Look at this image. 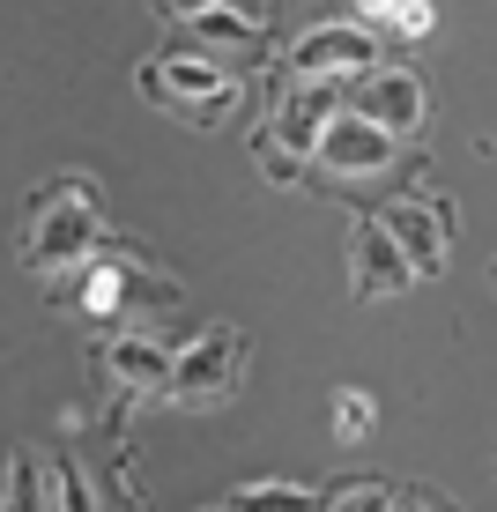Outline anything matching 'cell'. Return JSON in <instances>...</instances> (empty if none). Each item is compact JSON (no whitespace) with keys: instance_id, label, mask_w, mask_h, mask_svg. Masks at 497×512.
I'll return each mask as SVG.
<instances>
[{"instance_id":"1","label":"cell","mask_w":497,"mask_h":512,"mask_svg":"<svg viewBox=\"0 0 497 512\" xmlns=\"http://www.w3.org/2000/svg\"><path fill=\"white\" fill-rule=\"evenodd\" d=\"M90 245H97V201H90V186H60V193H45L38 223H30V245H23L30 268L60 275V268H75Z\"/></svg>"},{"instance_id":"2","label":"cell","mask_w":497,"mask_h":512,"mask_svg":"<svg viewBox=\"0 0 497 512\" xmlns=\"http://www.w3.org/2000/svg\"><path fill=\"white\" fill-rule=\"evenodd\" d=\"M312 156L334 171V179H379V171L394 164V134H386L379 119H364L357 104H342V112L327 119V134H319Z\"/></svg>"},{"instance_id":"3","label":"cell","mask_w":497,"mask_h":512,"mask_svg":"<svg viewBox=\"0 0 497 512\" xmlns=\"http://www.w3.org/2000/svg\"><path fill=\"white\" fill-rule=\"evenodd\" d=\"M371 60H379V38L364 23H319L290 45V67L319 82H357V75H371Z\"/></svg>"},{"instance_id":"4","label":"cell","mask_w":497,"mask_h":512,"mask_svg":"<svg viewBox=\"0 0 497 512\" xmlns=\"http://www.w3.org/2000/svg\"><path fill=\"white\" fill-rule=\"evenodd\" d=\"M238 357H245L238 334H230V327H208L201 342L179 357V372H171V394H179L186 409H216V401L230 394V379H238Z\"/></svg>"},{"instance_id":"5","label":"cell","mask_w":497,"mask_h":512,"mask_svg":"<svg viewBox=\"0 0 497 512\" xmlns=\"http://www.w3.org/2000/svg\"><path fill=\"white\" fill-rule=\"evenodd\" d=\"M141 90H149V97H171V112L186 104L193 119H216V104L230 97V82H223V67L193 60V52H171V60L141 67Z\"/></svg>"},{"instance_id":"6","label":"cell","mask_w":497,"mask_h":512,"mask_svg":"<svg viewBox=\"0 0 497 512\" xmlns=\"http://www.w3.org/2000/svg\"><path fill=\"white\" fill-rule=\"evenodd\" d=\"M349 260H357V290L364 297H401L408 282H416V260H408V245L386 231V216L357 231V253Z\"/></svg>"},{"instance_id":"7","label":"cell","mask_w":497,"mask_h":512,"mask_svg":"<svg viewBox=\"0 0 497 512\" xmlns=\"http://www.w3.org/2000/svg\"><path fill=\"white\" fill-rule=\"evenodd\" d=\"M334 112H342V90H334V82H319V75H297V90L282 97V112H275V134L290 141V149L312 156Z\"/></svg>"},{"instance_id":"8","label":"cell","mask_w":497,"mask_h":512,"mask_svg":"<svg viewBox=\"0 0 497 512\" xmlns=\"http://www.w3.org/2000/svg\"><path fill=\"white\" fill-rule=\"evenodd\" d=\"M386 231H394V238L408 245L416 275H438V268H446V253H453L446 208H431V201H394V208H386Z\"/></svg>"},{"instance_id":"9","label":"cell","mask_w":497,"mask_h":512,"mask_svg":"<svg viewBox=\"0 0 497 512\" xmlns=\"http://www.w3.org/2000/svg\"><path fill=\"white\" fill-rule=\"evenodd\" d=\"M357 112H364V119H379L386 134H416V127H423V112H431V97H423V82H416V75H364Z\"/></svg>"},{"instance_id":"10","label":"cell","mask_w":497,"mask_h":512,"mask_svg":"<svg viewBox=\"0 0 497 512\" xmlns=\"http://www.w3.org/2000/svg\"><path fill=\"white\" fill-rule=\"evenodd\" d=\"M171 372H179V357L156 334H119L112 342V379L134 386V394H171Z\"/></svg>"},{"instance_id":"11","label":"cell","mask_w":497,"mask_h":512,"mask_svg":"<svg viewBox=\"0 0 497 512\" xmlns=\"http://www.w3.org/2000/svg\"><path fill=\"white\" fill-rule=\"evenodd\" d=\"M186 23L201 30L208 45H253V38H260V23H253L245 8H230V0H223V8H201V15H186Z\"/></svg>"},{"instance_id":"12","label":"cell","mask_w":497,"mask_h":512,"mask_svg":"<svg viewBox=\"0 0 497 512\" xmlns=\"http://www.w3.org/2000/svg\"><path fill=\"white\" fill-rule=\"evenodd\" d=\"M319 505L327 512H386V505H401V490H386V483H334V490H319Z\"/></svg>"},{"instance_id":"13","label":"cell","mask_w":497,"mask_h":512,"mask_svg":"<svg viewBox=\"0 0 497 512\" xmlns=\"http://www.w3.org/2000/svg\"><path fill=\"white\" fill-rule=\"evenodd\" d=\"M223 505H245V512H260V505H319L305 483H245V490H230Z\"/></svg>"},{"instance_id":"14","label":"cell","mask_w":497,"mask_h":512,"mask_svg":"<svg viewBox=\"0 0 497 512\" xmlns=\"http://www.w3.org/2000/svg\"><path fill=\"white\" fill-rule=\"evenodd\" d=\"M127 297H134V275L127 268H97L90 290H82V305H90V312H119Z\"/></svg>"},{"instance_id":"15","label":"cell","mask_w":497,"mask_h":512,"mask_svg":"<svg viewBox=\"0 0 497 512\" xmlns=\"http://www.w3.org/2000/svg\"><path fill=\"white\" fill-rule=\"evenodd\" d=\"M8 505H15V512L45 505V483H38V453H15V483H8Z\"/></svg>"},{"instance_id":"16","label":"cell","mask_w":497,"mask_h":512,"mask_svg":"<svg viewBox=\"0 0 497 512\" xmlns=\"http://www.w3.org/2000/svg\"><path fill=\"white\" fill-rule=\"evenodd\" d=\"M297 156H305V149H290V141H282V134H260V164H268V179H275V186H290L297 171H305V164H297Z\"/></svg>"},{"instance_id":"17","label":"cell","mask_w":497,"mask_h":512,"mask_svg":"<svg viewBox=\"0 0 497 512\" xmlns=\"http://www.w3.org/2000/svg\"><path fill=\"white\" fill-rule=\"evenodd\" d=\"M334 431H342V438H364V431H371V394H357V386H349V394H334Z\"/></svg>"},{"instance_id":"18","label":"cell","mask_w":497,"mask_h":512,"mask_svg":"<svg viewBox=\"0 0 497 512\" xmlns=\"http://www.w3.org/2000/svg\"><path fill=\"white\" fill-rule=\"evenodd\" d=\"M394 23H401V30H416V38H423V30H431V0H408V8L394 15Z\"/></svg>"},{"instance_id":"19","label":"cell","mask_w":497,"mask_h":512,"mask_svg":"<svg viewBox=\"0 0 497 512\" xmlns=\"http://www.w3.org/2000/svg\"><path fill=\"white\" fill-rule=\"evenodd\" d=\"M401 505H453V498H446V490H431V483H408Z\"/></svg>"},{"instance_id":"20","label":"cell","mask_w":497,"mask_h":512,"mask_svg":"<svg viewBox=\"0 0 497 512\" xmlns=\"http://www.w3.org/2000/svg\"><path fill=\"white\" fill-rule=\"evenodd\" d=\"M179 15H201V8H223V0H171Z\"/></svg>"},{"instance_id":"21","label":"cell","mask_w":497,"mask_h":512,"mask_svg":"<svg viewBox=\"0 0 497 512\" xmlns=\"http://www.w3.org/2000/svg\"><path fill=\"white\" fill-rule=\"evenodd\" d=\"M364 8H371V15H401L408 0H364Z\"/></svg>"}]
</instances>
